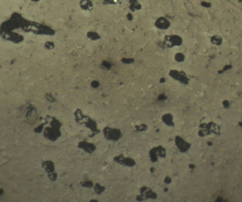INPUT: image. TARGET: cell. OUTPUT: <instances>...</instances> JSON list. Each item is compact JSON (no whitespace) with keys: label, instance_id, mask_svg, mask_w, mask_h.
<instances>
[{"label":"cell","instance_id":"cell-1","mask_svg":"<svg viewBox=\"0 0 242 202\" xmlns=\"http://www.w3.org/2000/svg\"><path fill=\"white\" fill-rule=\"evenodd\" d=\"M79 147L84 149L86 152L89 153L93 152L96 148V147L93 144H90L86 142H80L79 143Z\"/></svg>","mask_w":242,"mask_h":202},{"label":"cell","instance_id":"cell-2","mask_svg":"<svg viewBox=\"0 0 242 202\" xmlns=\"http://www.w3.org/2000/svg\"><path fill=\"white\" fill-rule=\"evenodd\" d=\"M43 166L45 169V170L48 172L49 177L51 178L52 175L53 176V173L54 171V163L50 161L45 162L43 163Z\"/></svg>","mask_w":242,"mask_h":202},{"label":"cell","instance_id":"cell-3","mask_svg":"<svg viewBox=\"0 0 242 202\" xmlns=\"http://www.w3.org/2000/svg\"><path fill=\"white\" fill-rule=\"evenodd\" d=\"M80 6L83 9L86 10H91L92 8V3L89 0H81L80 2Z\"/></svg>","mask_w":242,"mask_h":202},{"label":"cell","instance_id":"cell-4","mask_svg":"<svg viewBox=\"0 0 242 202\" xmlns=\"http://www.w3.org/2000/svg\"><path fill=\"white\" fill-rule=\"evenodd\" d=\"M81 185L85 187H91L93 186V183L90 181H87L81 183Z\"/></svg>","mask_w":242,"mask_h":202},{"label":"cell","instance_id":"cell-5","mask_svg":"<svg viewBox=\"0 0 242 202\" xmlns=\"http://www.w3.org/2000/svg\"><path fill=\"white\" fill-rule=\"evenodd\" d=\"M104 189H102V187L99 186L98 184H97L96 186L95 187V190L96 191L97 193H100L101 192L103 191Z\"/></svg>","mask_w":242,"mask_h":202},{"label":"cell","instance_id":"cell-6","mask_svg":"<svg viewBox=\"0 0 242 202\" xmlns=\"http://www.w3.org/2000/svg\"><path fill=\"white\" fill-rule=\"evenodd\" d=\"M31 1H32L33 2H37L39 1V0H31Z\"/></svg>","mask_w":242,"mask_h":202}]
</instances>
